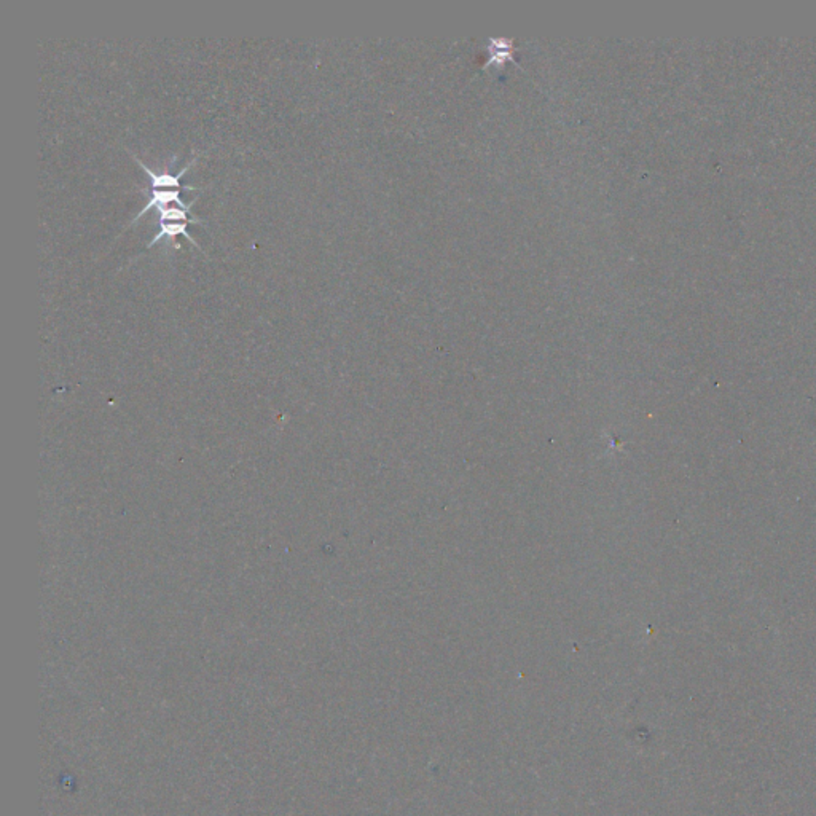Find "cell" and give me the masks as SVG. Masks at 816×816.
<instances>
[{
	"label": "cell",
	"instance_id": "cell-1",
	"mask_svg": "<svg viewBox=\"0 0 816 816\" xmlns=\"http://www.w3.org/2000/svg\"><path fill=\"white\" fill-rule=\"evenodd\" d=\"M131 155H133V158L136 160L138 165L140 168H142V170L145 172L149 174L150 184H151V187H154V188H160V187H165L166 188L168 187V188H182V190H198V187H190V185H182L181 184V177L184 176L185 172H187L190 170L191 165H193V163L196 161V158L193 161H191L188 166H185L184 170L181 172H179V174H170V172L156 174V172H154V170H150V168L147 165H144V163L140 161L136 155H134V154H131Z\"/></svg>",
	"mask_w": 816,
	"mask_h": 816
},
{
	"label": "cell",
	"instance_id": "cell-2",
	"mask_svg": "<svg viewBox=\"0 0 816 816\" xmlns=\"http://www.w3.org/2000/svg\"><path fill=\"white\" fill-rule=\"evenodd\" d=\"M145 191H147L149 196H150L149 202L142 207V209L139 211V214L136 217H134L133 222H136L140 216H144V214L147 212L149 209H151V207H156V209H158V207L170 206V205H179V206L187 207V206L193 205V202L198 200V198H195L193 201L190 202V205H185V202L181 200V191H177V190H145Z\"/></svg>",
	"mask_w": 816,
	"mask_h": 816
},
{
	"label": "cell",
	"instance_id": "cell-3",
	"mask_svg": "<svg viewBox=\"0 0 816 816\" xmlns=\"http://www.w3.org/2000/svg\"><path fill=\"white\" fill-rule=\"evenodd\" d=\"M188 223L190 222H160V232H158V235L155 236L154 239L150 241V243L147 244V247L155 246L163 238V236H170V238H172V236H176V235H184L185 238H187L191 244L198 247L200 251H202L201 247L198 246V243H196V241H195L193 236H191L188 233V230H187V225Z\"/></svg>",
	"mask_w": 816,
	"mask_h": 816
},
{
	"label": "cell",
	"instance_id": "cell-4",
	"mask_svg": "<svg viewBox=\"0 0 816 816\" xmlns=\"http://www.w3.org/2000/svg\"><path fill=\"white\" fill-rule=\"evenodd\" d=\"M191 206L182 207V206H171L170 205V206L158 207L160 222H171V221L181 222L182 221V222H190V223H202V221H200V218H190L188 217V211L191 209Z\"/></svg>",
	"mask_w": 816,
	"mask_h": 816
}]
</instances>
